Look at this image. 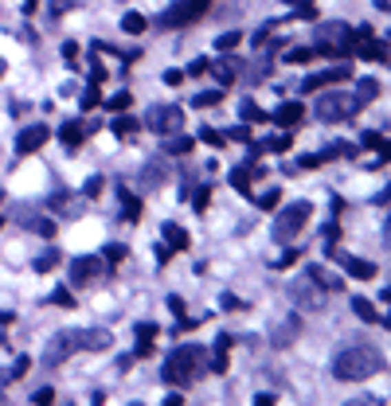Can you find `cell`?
Returning <instances> with one entry per match:
<instances>
[{"mask_svg": "<svg viewBox=\"0 0 391 406\" xmlns=\"http://www.w3.org/2000/svg\"><path fill=\"white\" fill-rule=\"evenodd\" d=\"M204 367H208V352H204L200 344H184L165 359L160 379L169 383V387H188V383H196L200 375H204Z\"/></svg>", "mask_w": 391, "mask_h": 406, "instance_id": "obj_1", "label": "cell"}, {"mask_svg": "<svg viewBox=\"0 0 391 406\" xmlns=\"http://www.w3.org/2000/svg\"><path fill=\"white\" fill-rule=\"evenodd\" d=\"M379 367H383L379 352L376 348H364V344L344 348L341 356L332 359V375H337L341 383H364V379H372Z\"/></svg>", "mask_w": 391, "mask_h": 406, "instance_id": "obj_2", "label": "cell"}, {"mask_svg": "<svg viewBox=\"0 0 391 406\" xmlns=\"http://www.w3.org/2000/svg\"><path fill=\"white\" fill-rule=\"evenodd\" d=\"M356 47V32L341 20H332V24H317V55H329V59H344V55H352Z\"/></svg>", "mask_w": 391, "mask_h": 406, "instance_id": "obj_3", "label": "cell"}, {"mask_svg": "<svg viewBox=\"0 0 391 406\" xmlns=\"http://www.w3.org/2000/svg\"><path fill=\"white\" fill-rule=\"evenodd\" d=\"M317 121L325 125H344V121L356 118V109H360V98L356 94H341V90H329V94L317 98Z\"/></svg>", "mask_w": 391, "mask_h": 406, "instance_id": "obj_4", "label": "cell"}, {"mask_svg": "<svg viewBox=\"0 0 391 406\" xmlns=\"http://www.w3.org/2000/svg\"><path fill=\"white\" fill-rule=\"evenodd\" d=\"M309 215H313V203H306V200L282 207L278 219H274V239H278V242H293L297 235H302V227L309 223Z\"/></svg>", "mask_w": 391, "mask_h": 406, "instance_id": "obj_5", "label": "cell"}, {"mask_svg": "<svg viewBox=\"0 0 391 406\" xmlns=\"http://www.w3.org/2000/svg\"><path fill=\"white\" fill-rule=\"evenodd\" d=\"M290 297H293V305H297L302 312H321L329 293H325V289H321L309 274H302L297 281H290Z\"/></svg>", "mask_w": 391, "mask_h": 406, "instance_id": "obj_6", "label": "cell"}, {"mask_svg": "<svg viewBox=\"0 0 391 406\" xmlns=\"http://www.w3.org/2000/svg\"><path fill=\"white\" fill-rule=\"evenodd\" d=\"M208 4L211 0H176L169 12L160 16V28H188V24H196L200 16H208Z\"/></svg>", "mask_w": 391, "mask_h": 406, "instance_id": "obj_7", "label": "cell"}, {"mask_svg": "<svg viewBox=\"0 0 391 406\" xmlns=\"http://www.w3.org/2000/svg\"><path fill=\"white\" fill-rule=\"evenodd\" d=\"M149 133H160V137H169V133H180L184 129V109L176 106H153L141 121Z\"/></svg>", "mask_w": 391, "mask_h": 406, "instance_id": "obj_8", "label": "cell"}, {"mask_svg": "<svg viewBox=\"0 0 391 406\" xmlns=\"http://www.w3.org/2000/svg\"><path fill=\"white\" fill-rule=\"evenodd\" d=\"M74 352H78V332H74V328H63V332H55V336L47 340V348H43V359H47L51 367H55V363H67Z\"/></svg>", "mask_w": 391, "mask_h": 406, "instance_id": "obj_9", "label": "cell"}, {"mask_svg": "<svg viewBox=\"0 0 391 406\" xmlns=\"http://www.w3.org/2000/svg\"><path fill=\"white\" fill-rule=\"evenodd\" d=\"M106 270H110V266H102V258H98V254L74 258V262H71V286H90V281H98Z\"/></svg>", "mask_w": 391, "mask_h": 406, "instance_id": "obj_10", "label": "cell"}, {"mask_svg": "<svg viewBox=\"0 0 391 406\" xmlns=\"http://www.w3.org/2000/svg\"><path fill=\"white\" fill-rule=\"evenodd\" d=\"M344 78H352V67H348V63H337L332 71H321V74H313V78H306V83H302V94H309V90H325V86H337V83H344Z\"/></svg>", "mask_w": 391, "mask_h": 406, "instance_id": "obj_11", "label": "cell"}, {"mask_svg": "<svg viewBox=\"0 0 391 406\" xmlns=\"http://www.w3.org/2000/svg\"><path fill=\"white\" fill-rule=\"evenodd\" d=\"M329 254H332V258H337V262L344 266V274H348V277H360V281H368V277H376V266H372V262H364V258H356V254L332 250V246H329Z\"/></svg>", "mask_w": 391, "mask_h": 406, "instance_id": "obj_12", "label": "cell"}, {"mask_svg": "<svg viewBox=\"0 0 391 406\" xmlns=\"http://www.w3.org/2000/svg\"><path fill=\"white\" fill-rule=\"evenodd\" d=\"M47 137H51L47 125H28V129H20V137H16V153H20V156L36 153V149H43Z\"/></svg>", "mask_w": 391, "mask_h": 406, "instance_id": "obj_13", "label": "cell"}, {"mask_svg": "<svg viewBox=\"0 0 391 406\" xmlns=\"http://www.w3.org/2000/svg\"><path fill=\"white\" fill-rule=\"evenodd\" d=\"M208 71H211V78L220 86H231L239 74H243V63L235 59V55H223V59H215V63H208Z\"/></svg>", "mask_w": 391, "mask_h": 406, "instance_id": "obj_14", "label": "cell"}, {"mask_svg": "<svg viewBox=\"0 0 391 406\" xmlns=\"http://www.w3.org/2000/svg\"><path fill=\"white\" fill-rule=\"evenodd\" d=\"M16 223H20V227H28L32 235H43V239H51V235H55V219L32 215V211H16Z\"/></svg>", "mask_w": 391, "mask_h": 406, "instance_id": "obj_15", "label": "cell"}, {"mask_svg": "<svg viewBox=\"0 0 391 406\" xmlns=\"http://www.w3.org/2000/svg\"><path fill=\"white\" fill-rule=\"evenodd\" d=\"M306 274L313 277V281H317L325 293H341V289H344V277H341V274H332V270H325V266H309Z\"/></svg>", "mask_w": 391, "mask_h": 406, "instance_id": "obj_16", "label": "cell"}, {"mask_svg": "<svg viewBox=\"0 0 391 406\" xmlns=\"http://www.w3.org/2000/svg\"><path fill=\"white\" fill-rule=\"evenodd\" d=\"M302 118H306V106H302V102H286V106L274 109V121H278L282 129H293V125H302Z\"/></svg>", "mask_w": 391, "mask_h": 406, "instance_id": "obj_17", "label": "cell"}, {"mask_svg": "<svg viewBox=\"0 0 391 406\" xmlns=\"http://www.w3.org/2000/svg\"><path fill=\"white\" fill-rule=\"evenodd\" d=\"M356 55H364V59H376V63H388V43H383V39H356Z\"/></svg>", "mask_w": 391, "mask_h": 406, "instance_id": "obj_18", "label": "cell"}, {"mask_svg": "<svg viewBox=\"0 0 391 406\" xmlns=\"http://www.w3.org/2000/svg\"><path fill=\"white\" fill-rule=\"evenodd\" d=\"M78 348L102 352V348H110V332L106 328H86V332H78Z\"/></svg>", "mask_w": 391, "mask_h": 406, "instance_id": "obj_19", "label": "cell"}, {"mask_svg": "<svg viewBox=\"0 0 391 406\" xmlns=\"http://www.w3.org/2000/svg\"><path fill=\"white\" fill-rule=\"evenodd\" d=\"M160 235H165V242H169V250H188V231L184 227H176V223H165V227H160Z\"/></svg>", "mask_w": 391, "mask_h": 406, "instance_id": "obj_20", "label": "cell"}, {"mask_svg": "<svg viewBox=\"0 0 391 406\" xmlns=\"http://www.w3.org/2000/svg\"><path fill=\"white\" fill-rule=\"evenodd\" d=\"M297 324H302L297 317H286V321L278 324V332L270 336V344H274V348H286V344H293V336H297Z\"/></svg>", "mask_w": 391, "mask_h": 406, "instance_id": "obj_21", "label": "cell"}, {"mask_svg": "<svg viewBox=\"0 0 391 406\" xmlns=\"http://www.w3.org/2000/svg\"><path fill=\"white\" fill-rule=\"evenodd\" d=\"M227 352H231V336L223 332L220 340H215V352H211V371H215V375L227 371Z\"/></svg>", "mask_w": 391, "mask_h": 406, "instance_id": "obj_22", "label": "cell"}, {"mask_svg": "<svg viewBox=\"0 0 391 406\" xmlns=\"http://www.w3.org/2000/svg\"><path fill=\"white\" fill-rule=\"evenodd\" d=\"M59 137H63V145H67V149H78V141L86 137V125H83V121H63Z\"/></svg>", "mask_w": 391, "mask_h": 406, "instance_id": "obj_23", "label": "cell"}, {"mask_svg": "<svg viewBox=\"0 0 391 406\" xmlns=\"http://www.w3.org/2000/svg\"><path fill=\"white\" fill-rule=\"evenodd\" d=\"M153 340H157V324H137V352H134V359L137 356H145L149 348H153Z\"/></svg>", "mask_w": 391, "mask_h": 406, "instance_id": "obj_24", "label": "cell"}, {"mask_svg": "<svg viewBox=\"0 0 391 406\" xmlns=\"http://www.w3.org/2000/svg\"><path fill=\"white\" fill-rule=\"evenodd\" d=\"M118 195H122V203H125V219L137 223V219H141V200H137L134 191H125V188H118Z\"/></svg>", "mask_w": 391, "mask_h": 406, "instance_id": "obj_25", "label": "cell"}, {"mask_svg": "<svg viewBox=\"0 0 391 406\" xmlns=\"http://www.w3.org/2000/svg\"><path fill=\"white\" fill-rule=\"evenodd\" d=\"M59 262H63V254L55 250V246H51V250H47V254H39V258H36L32 266H36V274H51V270H55Z\"/></svg>", "mask_w": 391, "mask_h": 406, "instance_id": "obj_26", "label": "cell"}, {"mask_svg": "<svg viewBox=\"0 0 391 406\" xmlns=\"http://www.w3.org/2000/svg\"><path fill=\"white\" fill-rule=\"evenodd\" d=\"M192 137H184V133H169V141H165V153H192Z\"/></svg>", "mask_w": 391, "mask_h": 406, "instance_id": "obj_27", "label": "cell"}, {"mask_svg": "<svg viewBox=\"0 0 391 406\" xmlns=\"http://www.w3.org/2000/svg\"><path fill=\"white\" fill-rule=\"evenodd\" d=\"M352 312L360 317V321H383V317L376 312V305H372V301H364V297H352Z\"/></svg>", "mask_w": 391, "mask_h": 406, "instance_id": "obj_28", "label": "cell"}, {"mask_svg": "<svg viewBox=\"0 0 391 406\" xmlns=\"http://www.w3.org/2000/svg\"><path fill=\"white\" fill-rule=\"evenodd\" d=\"M220 102H223V86H220V90H200V94H196V98H192V106H196V109H208V106H220Z\"/></svg>", "mask_w": 391, "mask_h": 406, "instance_id": "obj_29", "label": "cell"}, {"mask_svg": "<svg viewBox=\"0 0 391 406\" xmlns=\"http://www.w3.org/2000/svg\"><path fill=\"white\" fill-rule=\"evenodd\" d=\"M122 32H125V36H141V32H145V16H141V12H129L122 20Z\"/></svg>", "mask_w": 391, "mask_h": 406, "instance_id": "obj_30", "label": "cell"}, {"mask_svg": "<svg viewBox=\"0 0 391 406\" xmlns=\"http://www.w3.org/2000/svg\"><path fill=\"white\" fill-rule=\"evenodd\" d=\"M239 43H243V32H223V36L215 39V47H220L223 55H231V51L239 47Z\"/></svg>", "mask_w": 391, "mask_h": 406, "instance_id": "obj_31", "label": "cell"}, {"mask_svg": "<svg viewBox=\"0 0 391 406\" xmlns=\"http://www.w3.org/2000/svg\"><path fill=\"white\" fill-rule=\"evenodd\" d=\"M227 180H231V188H235V191H251V164H246V168H235Z\"/></svg>", "mask_w": 391, "mask_h": 406, "instance_id": "obj_32", "label": "cell"}, {"mask_svg": "<svg viewBox=\"0 0 391 406\" xmlns=\"http://www.w3.org/2000/svg\"><path fill=\"white\" fill-rule=\"evenodd\" d=\"M376 94H379V86L372 83V78H360V83H356V98H360V106H364V102H372Z\"/></svg>", "mask_w": 391, "mask_h": 406, "instance_id": "obj_33", "label": "cell"}, {"mask_svg": "<svg viewBox=\"0 0 391 406\" xmlns=\"http://www.w3.org/2000/svg\"><path fill=\"white\" fill-rule=\"evenodd\" d=\"M137 129H141V121L137 118H118L114 121V133H118V137H134Z\"/></svg>", "mask_w": 391, "mask_h": 406, "instance_id": "obj_34", "label": "cell"}, {"mask_svg": "<svg viewBox=\"0 0 391 406\" xmlns=\"http://www.w3.org/2000/svg\"><path fill=\"white\" fill-rule=\"evenodd\" d=\"M208 203H211V188L204 184V188H196V195H192V207L200 211V215H204V211H208Z\"/></svg>", "mask_w": 391, "mask_h": 406, "instance_id": "obj_35", "label": "cell"}, {"mask_svg": "<svg viewBox=\"0 0 391 406\" xmlns=\"http://www.w3.org/2000/svg\"><path fill=\"white\" fill-rule=\"evenodd\" d=\"M313 55H317L313 47H293V51H286V63H293V67H297V63H309Z\"/></svg>", "mask_w": 391, "mask_h": 406, "instance_id": "obj_36", "label": "cell"}, {"mask_svg": "<svg viewBox=\"0 0 391 406\" xmlns=\"http://www.w3.org/2000/svg\"><path fill=\"white\" fill-rule=\"evenodd\" d=\"M200 141H208L211 149H223V145H227V141H223V133L211 129V125H204V129H200Z\"/></svg>", "mask_w": 391, "mask_h": 406, "instance_id": "obj_37", "label": "cell"}, {"mask_svg": "<svg viewBox=\"0 0 391 406\" xmlns=\"http://www.w3.org/2000/svg\"><path fill=\"white\" fill-rule=\"evenodd\" d=\"M239 109H243V121H266V118H270L266 109H258L255 102H243Z\"/></svg>", "mask_w": 391, "mask_h": 406, "instance_id": "obj_38", "label": "cell"}, {"mask_svg": "<svg viewBox=\"0 0 391 406\" xmlns=\"http://www.w3.org/2000/svg\"><path fill=\"white\" fill-rule=\"evenodd\" d=\"M223 141H239V145H251V125H235L231 133H223Z\"/></svg>", "mask_w": 391, "mask_h": 406, "instance_id": "obj_39", "label": "cell"}, {"mask_svg": "<svg viewBox=\"0 0 391 406\" xmlns=\"http://www.w3.org/2000/svg\"><path fill=\"white\" fill-rule=\"evenodd\" d=\"M134 106V94H129V90H122V94H114L110 102H106V109H129Z\"/></svg>", "mask_w": 391, "mask_h": 406, "instance_id": "obj_40", "label": "cell"}, {"mask_svg": "<svg viewBox=\"0 0 391 406\" xmlns=\"http://www.w3.org/2000/svg\"><path fill=\"white\" fill-rule=\"evenodd\" d=\"M51 301H55V305H63V309H74V297H71V289H67V286L55 289V293H51Z\"/></svg>", "mask_w": 391, "mask_h": 406, "instance_id": "obj_41", "label": "cell"}, {"mask_svg": "<svg viewBox=\"0 0 391 406\" xmlns=\"http://www.w3.org/2000/svg\"><path fill=\"white\" fill-rule=\"evenodd\" d=\"M278 200H282V191H278V188H270L266 195L258 200V207H262V211H274V207H278Z\"/></svg>", "mask_w": 391, "mask_h": 406, "instance_id": "obj_42", "label": "cell"}, {"mask_svg": "<svg viewBox=\"0 0 391 406\" xmlns=\"http://www.w3.org/2000/svg\"><path fill=\"white\" fill-rule=\"evenodd\" d=\"M102 188H106V184H102V176H94V180H86L83 195H86V200H98V195H102Z\"/></svg>", "mask_w": 391, "mask_h": 406, "instance_id": "obj_43", "label": "cell"}, {"mask_svg": "<svg viewBox=\"0 0 391 406\" xmlns=\"http://www.w3.org/2000/svg\"><path fill=\"white\" fill-rule=\"evenodd\" d=\"M122 258H125V246H114L110 242V246L102 250V262H122Z\"/></svg>", "mask_w": 391, "mask_h": 406, "instance_id": "obj_44", "label": "cell"}, {"mask_svg": "<svg viewBox=\"0 0 391 406\" xmlns=\"http://www.w3.org/2000/svg\"><path fill=\"white\" fill-rule=\"evenodd\" d=\"M98 102H102V98H98V86L90 83V86H86V94H83V109H94Z\"/></svg>", "mask_w": 391, "mask_h": 406, "instance_id": "obj_45", "label": "cell"}, {"mask_svg": "<svg viewBox=\"0 0 391 406\" xmlns=\"http://www.w3.org/2000/svg\"><path fill=\"white\" fill-rule=\"evenodd\" d=\"M90 83H94V86H102V83H106V67H102V63H90Z\"/></svg>", "mask_w": 391, "mask_h": 406, "instance_id": "obj_46", "label": "cell"}, {"mask_svg": "<svg viewBox=\"0 0 391 406\" xmlns=\"http://www.w3.org/2000/svg\"><path fill=\"white\" fill-rule=\"evenodd\" d=\"M28 367H32V363H28V356H20L12 367H8V375H12V379H20V375H28Z\"/></svg>", "mask_w": 391, "mask_h": 406, "instance_id": "obj_47", "label": "cell"}, {"mask_svg": "<svg viewBox=\"0 0 391 406\" xmlns=\"http://www.w3.org/2000/svg\"><path fill=\"white\" fill-rule=\"evenodd\" d=\"M32 403H36V406H43V403H55V391H51V387H43V391H32Z\"/></svg>", "mask_w": 391, "mask_h": 406, "instance_id": "obj_48", "label": "cell"}, {"mask_svg": "<svg viewBox=\"0 0 391 406\" xmlns=\"http://www.w3.org/2000/svg\"><path fill=\"white\" fill-rule=\"evenodd\" d=\"M360 141H364V149H379V153H383V137H379V133H364Z\"/></svg>", "mask_w": 391, "mask_h": 406, "instance_id": "obj_49", "label": "cell"}, {"mask_svg": "<svg viewBox=\"0 0 391 406\" xmlns=\"http://www.w3.org/2000/svg\"><path fill=\"white\" fill-rule=\"evenodd\" d=\"M297 258H302V250H286V254H282V262L274 266V270H286V266H293Z\"/></svg>", "mask_w": 391, "mask_h": 406, "instance_id": "obj_50", "label": "cell"}, {"mask_svg": "<svg viewBox=\"0 0 391 406\" xmlns=\"http://www.w3.org/2000/svg\"><path fill=\"white\" fill-rule=\"evenodd\" d=\"M188 74H192V78H200V74H208V59H192V67H188Z\"/></svg>", "mask_w": 391, "mask_h": 406, "instance_id": "obj_51", "label": "cell"}, {"mask_svg": "<svg viewBox=\"0 0 391 406\" xmlns=\"http://www.w3.org/2000/svg\"><path fill=\"white\" fill-rule=\"evenodd\" d=\"M270 32H274V24H262V28H258V32H255V47H262V43H266Z\"/></svg>", "mask_w": 391, "mask_h": 406, "instance_id": "obj_52", "label": "cell"}, {"mask_svg": "<svg viewBox=\"0 0 391 406\" xmlns=\"http://www.w3.org/2000/svg\"><path fill=\"white\" fill-rule=\"evenodd\" d=\"M160 78H165L169 86H180V83H184V71H176V67H172V71H165Z\"/></svg>", "mask_w": 391, "mask_h": 406, "instance_id": "obj_53", "label": "cell"}, {"mask_svg": "<svg viewBox=\"0 0 391 406\" xmlns=\"http://www.w3.org/2000/svg\"><path fill=\"white\" fill-rule=\"evenodd\" d=\"M145 172H149V188H157L160 180H165V176H160V164H149Z\"/></svg>", "mask_w": 391, "mask_h": 406, "instance_id": "obj_54", "label": "cell"}, {"mask_svg": "<svg viewBox=\"0 0 391 406\" xmlns=\"http://www.w3.org/2000/svg\"><path fill=\"white\" fill-rule=\"evenodd\" d=\"M341 239V227H337V219H332L329 227H325V242H337Z\"/></svg>", "mask_w": 391, "mask_h": 406, "instance_id": "obj_55", "label": "cell"}, {"mask_svg": "<svg viewBox=\"0 0 391 406\" xmlns=\"http://www.w3.org/2000/svg\"><path fill=\"white\" fill-rule=\"evenodd\" d=\"M63 55H67V63H74V59H78V43H67V47H63Z\"/></svg>", "mask_w": 391, "mask_h": 406, "instance_id": "obj_56", "label": "cell"}, {"mask_svg": "<svg viewBox=\"0 0 391 406\" xmlns=\"http://www.w3.org/2000/svg\"><path fill=\"white\" fill-rule=\"evenodd\" d=\"M169 309L176 312V317H184V301L180 297H169Z\"/></svg>", "mask_w": 391, "mask_h": 406, "instance_id": "obj_57", "label": "cell"}, {"mask_svg": "<svg viewBox=\"0 0 391 406\" xmlns=\"http://www.w3.org/2000/svg\"><path fill=\"white\" fill-rule=\"evenodd\" d=\"M36 4L39 0H24V12H36Z\"/></svg>", "mask_w": 391, "mask_h": 406, "instance_id": "obj_58", "label": "cell"}, {"mask_svg": "<svg viewBox=\"0 0 391 406\" xmlns=\"http://www.w3.org/2000/svg\"><path fill=\"white\" fill-rule=\"evenodd\" d=\"M286 4H297V8H302V4H313V0H286Z\"/></svg>", "mask_w": 391, "mask_h": 406, "instance_id": "obj_59", "label": "cell"}, {"mask_svg": "<svg viewBox=\"0 0 391 406\" xmlns=\"http://www.w3.org/2000/svg\"><path fill=\"white\" fill-rule=\"evenodd\" d=\"M4 71H8V63H4V59H0V78H4Z\"/></svg>", "mask_w": 391, "mask_h": 406, "instance_id": "obj_60", "label": "cell"}, {"mask_svg": "<svg viewBox=\"0 0 391 406\" xmlns=\"http://www.w3.org/2000/svg\"><path fill=\"white\" fill-rule=\"evenodd\" d=\"M376 8H388V0H376Z\"/></svg>", "mask_w": 391, "mask_h": 406, "instance_id": "obj_61", "label": "cell"}, {"mask_svg": "<svg viewBox=\"0 0 391 406\" xmlns=\"http://www.w3.org/2000/svg\"><path fill=\"white\" fill-rule=\"evenodd\" d=\"M0 227H4V219H0Z\"/></svg>", "mask_w": 391, "mask_h": 406, "instance_id": "obj_62", "label": "cell"}]
</instances>
